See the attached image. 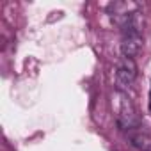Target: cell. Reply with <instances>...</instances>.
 Returning <instances> with one entry per match:
<instances>
[{"instance_id": "7a4b0ae2", "label": "cell", "mask_w": 151, "mask_h": 151, "mask_svg": "<svg viewBox=\"0 0 151 151\" xmlns=\"http://www.w3.org/2000/svg\"><path fill=\"white\" fill-rule=\"evenodd\" d=\"M123 30V39H121V52L124 57L133 59L144 45L142 30H144V14L140 11H135L133 16L128 20V23L121 29Z\"/></svg>"}, {"instance_id": "277c9868", "label": "cell", "mask_w": 151, "mask_h": 151, "mask_svg": "<svg viewBox=\"0 0 151 151\" xmlns=\"http://www.w3.org/2000/svg\"><path fill=\"white\" fill-rule=\"evenodd\" d=\"M139 11V6L133 2H114L109 6V14L110 20L117 25V27H124L128 23V20L133 16V13Z\"/></svg>"}, {"instance_id": "8992f818", "label": "cell", "mask_w": 151, "mask_h": 151, "mask_svg": "<svg viewBox=\"0 0 151 151\" xmlns=\"http://www.w3.org/2000/svg\"><path fill=\"white\" fill-rule=\"evenodd\" d=\"M149 110H151V89H149Z\"/></svg>"}, {"instance_id": "5b68a950", "label": "cell", "mask_w": 151, "mask_h": 151, "mask_svg": "<svg viewBox=\"0 0 151 151\" xmlns=\"http://www.w3.org/2000/svg\"><path fill=\"white\" fill-rule=\"evenodd\" d=\"M130 139H132V144L140 149V151H151V135L142 132L140 128L130 132Z\"/></svg>"}, {"instance_id": "6da1fadb", "label": "cell", "mask_w": 151, "mask_h": 151, "mask_svg": "<svg viewBox=\"0 0 151 151\" xmlns=\"http://www.w3.org/2000/svg\"><path fill=\"white\" fill-rule=\"evenodd\" d=\"M112 109L116 114V123L121 130L130 133V132L140 128L139 110H137L135 103L132 101V98L124 91H116L112 94Z\"/></svg>"}, {"instance_id": "3957f363", "label": "cell", "mask_w": 151, "mask_h": 151, "mask_svg": "<svg viewBox=\"0 0 151 151\" xmlns=\"http://www.w3.org/2000/svg\"><path fill=\"white\" fill-rule=\"evenodd\" d=\"M137 78V64L130 57H121L116 64V86L117 91L128 89Z\"/></svg>"}]
</instances>
